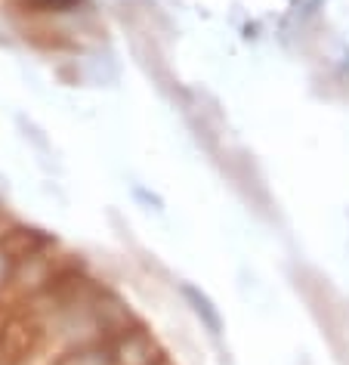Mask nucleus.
I'll list each match as a JSON object with an SVG mask.
<instances>
[{
  "label": "nucleus",
  "mask_w": 349,
  "mask_h": 365,
  "mask_svg": "<svg viewBox=\"0 0 349 365\" xmlns=\"http://www.w3.org/2000/svg\"><path fill=\"white\" fill-rule=\"evenodd\" d=\"M43 337V316L34 309H13L0 316V365H22L31 359Z\"/></svg>",
  "instance_id": "f257e3e1"
},
{
  "label": "nucleus",
  "mask_w": 349,
  "mask_h": 365,
  "mask_svg": "<svg viewBox=\"0 0 349 365\" xmlns=\"http://www.w3.org/2000/svg\"><path fill=\"white\" fill-rule=\"evenodd\" d=\"M13 272H16V260L6 257V254L0 251V288L10 285V282H13Z\"/></svg>",
  "instance_id": "39448f33"
},
{
  "label": "nucleus",
  "mask_w": 349,
  "mask_h": 365,
  "mask_svg": "<svg viewBox=\"0 0 349 365\" xmlns=\"http://www.w3.org/2000/svg\"><path fill=\"white\" fill-rule=\"evenodd\" d=\"M118 365H161L164 353L158 350L155 337L145 331L142 325H130L124 334H118L112 341Z\"/></svg>",
  "instance_id": "f03ea898"
},
{
  "label": "nucleus",
  "mask_w": 349,
  "mask_h": 365,
  "mask_svg": "<svg viewBox=\"0 0 349 365\" xmlns=\"http://www.w3.org/2000/svg\"><path fill=\"white\" fill-rule=\"evenodd\" d=\"M56 365H118L112 344H87V346H68Z\"/></svg>",
  "instance_id": "20e7f679"
},
{
  "label": "nucleus",
  "mask_w": 349,
  "mask_h": 365,
  "mask_svg": "<svg viewBox=\"0 0 349 365\" xmlns=\"http://www.w3.org/2000/svg\"><path fill=\"white\" fill-rule=\"evenodd\" d=\"M50 248V239L38 230H28V226H13V230L0 232V251L6 254V257L16 260V267H19L22 260L34 257V254L47 251Z\"/></svg>",
  "instance_id": "7ed1b4c3"
}]
</instances>
